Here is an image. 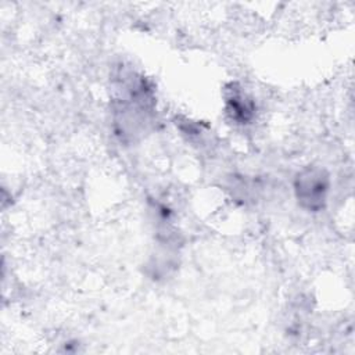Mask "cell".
I'll use <instances>...</instances> for the list:
<instances>
[{"mask_svg":"<svg viewBox=\"0 0 355 355\" xmlns=\"http://www.w3.org/2000/svg\"><path fill=\"white\" fill-rule=\"evenodd\" d=\"M298 198L301 201L308 202V207L312 209H316L322 207V202L324 200V194L327 190L326 178L320 173L309 172L304 176H301V180L298 179Z\"/></svg>","mask_w":355,"mask_h":355,"instance_id":"1","label":"cell"}]
</instances>
